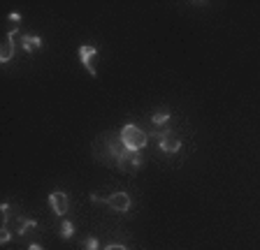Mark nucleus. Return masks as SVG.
Here are the masks:
<instances>
[{
    "label": "nucleus",
    "instance_id": "nucleus-14",
    "mask_svg": "<svg viewBox=\"0 0 260 250\" xmlns=\"http://www.w3.org/2000/svg\"><path fill=\"white\" fill-rule=\"evenodd\" d=\"M105 250H128L125 245H121V243H112V245H107Z\"/></svg>",
    "mask_w": 260,
    "mask_h": 250
},
{
    "label": "nucleus",
    "instance_id": "nucleus-12",
    "mask_svg": "<svg viewBox=\"0 0 260 250\" xmlns=\"http://www.w3.org/2000/svg\"><path fill=\"white\" fill-rule=\"evenodd\" d=\"M10 239H12V229H10V227H3V234H0V241H3V243H7Z\"/></svg>",
    "mask_w": 260,
    "mask_h": 250
},
{
    "label": "nucleus",
    "instance_id": "nucleus-2",
    "mask_svg": "<svg viewBox=\"0 0 260 250\" xmlns=\"http://www.w3.org/2000/svg\"><path fill=\"white\" fill-rule=\"evenodd\" d=\"M151 139H158V146H160L165 153H177L179 148H181V139H179L174 132H170V130L153 132Z\"/></svg>",
    "mask_w": 260,
    "mask_h": 250
},
{
    "label": "nucleus",
    "instance_id": "nucleus-15",
    "mask_svg": "<svg viewBox=\"0 0 260 250\" xmlns=\"http://www.w3.org/2000/svg\"><path fill=\"white\" fill-rule=\"evenodd\" d=\"M28 250H42V245H38V243H32V245H30V248H28Z\"/></svg>",
    "mask_w": 260,
    "mask_h": 250
},
{
    "label": "nucleus",
    "instance_id": "nucleus-11",
    "mask_svg": "<svg viewBox=\"0 0 260 250\" xmlns=\"http://www.w3.org/2000/svg\"><path fill=\"white\" fill-rule=\"evenodd\" d=\"M151 120H153V125H165L170 120V114L168 111H160V114H156Z\"/></svg>",
    "mask_w": 260,
    "mask_h": 250
},
{
    "label": "nucleus",
    "instance_id": "nucleus-10",
    "mask_svg": "<svg viewBox=\"0 0 260 250\" xmlns=\"http://www.w3.org/2000/svg\"><path fill=\"white\" fill-rule=\"evenodd\" d=\"M60 236H63V239H72V236H75V225H72L70 220H63V225H60Z\"/></svg>",
    "mask_w": 260,
    "mask_h": 250
},
{
    "label": "nucleus",
    "instance_id": "nucleus-9",
    "mask_svg": "<svg viewBox=\"0 0 260 250\" xmlns=\"http://www.w3.org/2000/svg\"><path fill=\"white\" fill-rule=\"evenodd\" d=\"M21 47L26 54H32L35 49H42V37H38V35H23Z\"/></svg>",
    "mask_w": 260,
    "mask_h": 250
},
{
    "label": "nucleus",
    "instance_id": "nucleus-6",
    "mask_svg": "<svg viewBox=\"0 0 260 250\" xmlns=\"http://www.w3.org/2000/svg\"><path fill=\"white\" fill-rule=\"evenodd\" d=\"M49 204H51V209H54L56 216H65V213H68V206H70L68 195H65V192H60V190H56V192H51V195H49Z\"/></svg>",
    "mask_w": 260,
    "mask_h": 250
},
{
    "label": "nucleus",
    "instance_id": "nucleus-1",
    "mask_svg": "<svg viewBox=\"0 0 260 250\" xmlns=\"http://www.w3.org/2000/svg\"><path fill=\"white\" fill-rule=\"evenodd\" d=\"M121 142H123V146L128 151H142L146 146V142H149V135L142 132L137 125L130 123V125H123V130H121Z\"/></svg>",
    "mask_w": 260,
    "mask_h": 250
},
{
    "label": "nucleus",
    "instance_id": "nucleus-7",
    "mask_svg": "<svg viewBox=\"0 0 260 250\" xmlns=\"http://www.w3.org/2000/svg\"><path fill=\"white\" fill-rule=\"evenodd\" d=\"M14 35H16V28H10V33L5 37V44L0 49V63H10L12 56H14Z\"/></svg>",
    "mask_w": 260,
    "mask_h": 250
},
{
    "label": "nucleus",
    "instance_id": "nucleus-13",
    "mask_svg": "<svg viewBox=\"0 0 260 250\" xmlns=\"http://www.w3.org/2000/svg\"><path fill=\"white\" fill-rule=\"evenodd\" d=\"M84 248H86V250H98V239H93V236H91V239H86Z\"/></svg>",
    "mask_w": 260,
    "mask_h": 250
},
{
    "label": "nucleus",
    "instance_id": "nucleus-3",
    "mask_svg": "<svg viewBox=\"0 0 260 250\" xmlns=\"http://www.w3.org/2000/svg\"><path fill=\"white\" fill-rule=\"evenodd\" d=\"M144 158L140 155V151H125L119 160H116V167L123 169V172H137L142 167Z\"/></svg>",
    "mask_w": 260,
    "mask_h": 250
},
{
    "label": "nucleus",
    "instance_id": "nucleus-4",
    "mask_svg": "<svg viewBox=\"0 0 260 250\" xmlns=\"http://www.w3.org/2000/svg\"><path fill=\"white\" fill-rule=\"evenodd\" d=\"M79 58L84 63V67L88 70V74L95 76L98 70H95V60H98V47H91V44H84L79 47Z\"/></svg>",
    "mask_w": 260,
    "mask_h": 250
},
{
    "label": "nucleus",
    "instance_id": "nucleus-8",
    "mask_svg": "<svg viewBox=\"0 0 260 250\" xmlns=\"http://www.w3.org/2000/svg\"><path fill=\"white\" fill-rule=\"evenodd\" d=\"M32 227H38V223L32 220V218H16L14 220V227H10L14 234H19V236H23V234L28 232V229H32Z\"/></svg>",
    "mask_w": 260,
    "mask_h": 250
},
{
    "label": "nucleus",
    "instance_id": "nucleus-5",
    "mask_svg": "<svg viewBox=\"0 0 260 250\" xmlns=\"http://www.w3.org/2000/svg\"><path fill=\"white\" fill-rule=\"evenodd\" d=\"M130 195L128 192H114V195L107 197V206H112L114 211H119V213H125L130 209Z\"/></svg>",
    "mask_w": 260,
    "mask_h": 250
}]
</instances>
